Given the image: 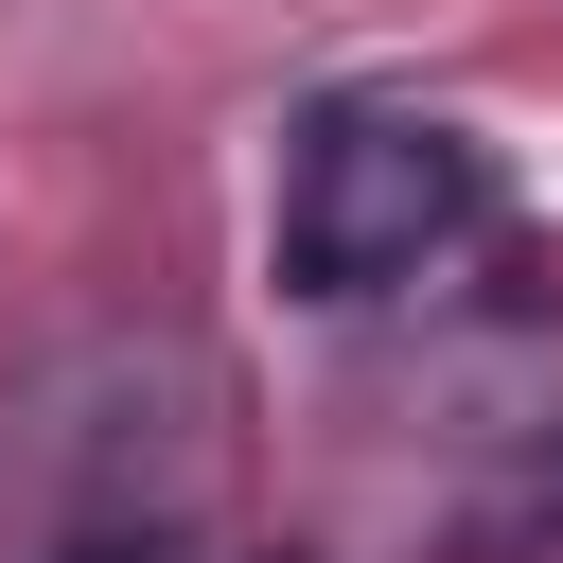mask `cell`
Masks as SVG:
<instances>
[{
    "instance_id": "1",
    "label": "cell",
    "mask_w": 563,
    "mask_h": 563,
    "mask_svg": "<svg viewBox=\"0 0 563 563\" xmlns=\"http://www.w3.org/2000/svg\"><path fill=\"white\" fill-rule=\"evenodd\" d=\"M457 229H475V141H457V123H422V106H334V123H299V158H282V282H299V299H387V282H422Z\"/></svg>"
}]
</instances>
